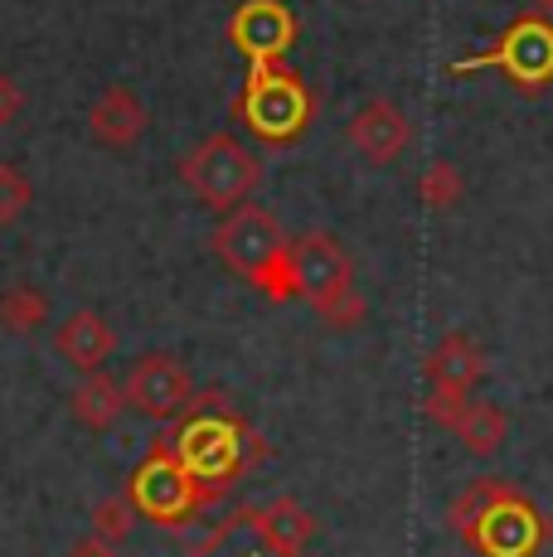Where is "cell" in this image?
<instances>
[{"label": "cell", "mask_w": 553, "mask_h": 557, "mask_svg": "<svg viewBox=\"0 0 553 557\" xmlns=\"http://www.w3.org/2000/svg\"><path fill=\"white\" fill-rule=\"evenodd\" d=\"M170 451L180 456V466L199 485L223 495V490L238 485L262 460V442L253 436V426L243 422L238 407L223 398V393H205V398H189L180 426L170 432Z\"/></svg>", "instance_id": "obj_1"}, {"label": "cell", "mask_w": 553, "mask_h": 557, "mask_svg": "<svg viewBox=\"0 0 553 557\" xmlns=\"http://www.w3.org/2000/svg\"><path fill=\"white\" fill-rule=\"evenodd\" d=\"M456 539L471 543L481 557H539L549 543V519L509 480H471L446 509Z\"/></svg>", "instance_id": "obj_2"}, {"label": "cell", "mask_w": 553, "mask_h": 557, "mask_svg": "<svg viewBox=\"0 0 553 557\" xmlns=\"http://www.w3.org/2000/svg\"><path fill=\"white\" fill-rule=\"evenodd\" d=\"M214 252L223 257L229 272L253 282L272 301H292L296 276H292V243H286L282 223L258 203H238L219 219L214 228Z\"/></svg>", "instance_id": "obj_3"}, {"label": "cell", "mask_w": 553, "mask_h": 557, "mask_svg": "<svg viewBox=\"0 0 553 557\" xmlns=\"http://www.w3.org/2000/svg\"><path fill=\"white\" fill-rule=\"evenodd\" d=\"M233 116L248 126L258 141L268 146H292L316 116V92L282 63H253L243 78L238 98H233Z\"/></svg>", "instance_id": "obj_4"}, {"label": "cell", "mask_w": 553, "mask_h": 557, "mask_svg": "<svg viewBox=\"0 0 553 557\" xmlns=\"http://www.w3.org/2000/svg\"><path fill=\"white\" fill-rule=\"evenodd\" d=\"M126 499H132V509L142 513V519L161 523V529H180V523H189L209 505H219L223 495L199 485V480L180 466V456L170 451V442H156L142 466L132 470V480H126Z\"/></svg>", "instance_id": "obj_5"}, {"label": "cell", "mask_w": 553, "mask_h": 557, "mask_svg": "<svg viewBox=\"0 0 553 557\" xmlns=\"http://www.w3.org/2000/svg\"><path fill=\"white\" fill-rule=\"evenodd\" d=\"M180 180L189 185V195L209 209L229 213L238 203H248V195L262 180V160L229 132H214L180 160Z\"/></svg>", "instance_id": "obj_6"}, {"label": "cell", "mask_w": 553, "mask_h": 557, "mask_svg": "<svg viewBox=\"0 0 553 557\" xmlns=\"http://www.w3.org/2000/svg\"><path fill=\"white\" fill-rule=\"evenodd\" d=\"M481 69H500L519 92H544L553 83V20L529 10V15L509 20V29L495 39V49L452 63L456 78L481 73Z\"/></svg>", "instance_id": "obj_7"}, {"label": "cell", "mask_w": 553, "mask_h": 557, "mask_svg": "<svg viewBox=\"0 0 553 557\" xmlns=\"http://www.w3.org/2000/svg\"><path fill=\"white\" fill-rule=\"evenodd\" d=\"M122 393L132 412L151 417V422H170V417H180L189 407L195 383H189V369L175 355H142L126 373Z\"/></svg>", "instance_id": "obj_8"}, {"label": "cell", "mask_w": 553, "mask_h": 557, "mask_svg": "<svg viewBox=\"0 0 553 557\" xmlns=\"http://www.w3.org/2000/svg\"><path fill=\"white\" fill-rule=\"evenodd\" d=\"M292 276H296V296L321 310L355 286V262H349V252L331 233H306V238L292 243Z\"/></svg>", "instance_id": "obj_9"}, {"label": "cell", "mask_w": 553, "mask_h": 557, "mask_svg": "<svg viewBox=\"0 0 553 557\" xmlns=\"http://www.w3.org/2000/svg\"><path fill=\"white\" fill-rule=\"evenodd\" d=\"M229 45L253 63H282V53L296 45V15L286 0H243L229 20Z\"/></svg>", "instance_id": "obj_10"}, {"label": "cell", "mask_w": 553, "mask_h": 557, "mask_svg": "<svg viewBox=\"0 0 553 557\" xmlns=\"http://www.w3.org/2000/svg\"><path fill=\"white\" fill-rule=\"evenodd\" d=\"M345 136L369 165H393V160L413 146V122L403 107H393L389 98H374L349 116Z\"/></svg>", "instance_id": "obj_11"}, {"label": "cell", "mask_w": 553, "mask_h": 557, "mask_svg": "<svg viewBox=\"0 0 553 557\" xmlns=\"http://www.w3.org/2000/svg\"><path fill=\"white\" fill-rule=\"evenodd\" d=\"M146 126H151V112H146L142 92L122 88V83L88 107V132H93V141L108 146V151H132V146H142Z\"/></svg>", "instance_id": "obj_12"}, {"label": "cell", "mask_w": 553, "mask_h": 557, "mask_svg": "<svg viewBox=\"0 0 553 557\" xmlns=\"http://www.w3.org/2000/svg\"><path fill=\"white\" fill-rule=\"evenodd\" d=\"M185 557H306V553L282 548L258 509H238L219 529H209V539H199Z\"/></svg>", "instance_id": "obj_13"}, {"label": "cell", "mask_w": 553, "mask_h": 557, "mask_svg": "<svg viewBox=\"0 0 553 557\" xmlns=\"http://www.w3.org/2000/svg\"><path fill=\"white\" fill-rule=\"evenodd\" d=\"M54 349H59V359L69 363V369H78V373H98L102 363L112 359L116 339H112L108 320H102L98 310H73V315L54 330Z\"/></svg>", "instance_id": "obj_14"}, {"label": "cell", "mask_w": 553, "mask_h": 557, "mask_svg": "<svg viewBox=\"0 0 553 557\" xmlns=\"http://www.w3.org/2000/svg\"><path fill=\"white\" fill-rule=\"evenodd\" d=\"M428 383L432 388H452V393H471L486 373V359H481V345L466 335H442L428 355Z\"/></svg>", "instance_id": "obj_15"}, {"label": "cell", "mask_w": 553, "mask_h": 557, "mask_svg": "<svg viewBox=\"0 0 553 557\" xmlns=\"http://www.w3.org/2000/svg\"><path fill=\"white\" fill-rule=\"evenodd\" d=\"M69 407H73V417H78L83 426H93V432H108V426L122 417V407H126V393H122V383H112L108 373H83L78 379V388L69 393Z\"/></svg>", "instance_id": "obj_16"}, {"label": "cell", "mask_w": 553, "mask_h": 557, "mask_svg": "<svg viewBox=\"0 0 553 557\" xmlns=\"http://www.w3.org/2000/svg\"><path fill=\"white\" fill-rule=\"evenodd\" d=\"M452 436L466 446L471 456H495L500 446H505V436H509V422H505V412H500L495 403H486V398H471L466 403V412L456 417V426H452Z\"/></svg>", "instance_id": "obj_17"}, {"label": "cell", "mask_w": 553, "mask_h": 557, "mask_svg": "<svg viewBox=\"0 0 553 557\" xmlns=\"http://www.w3.org/2000/svg\"><path fill=\"white\" fill-rule=\"evenodd\" d=\"M45 320H49V296L39 292L35 282H15L0 292V330L29 335V330H39Z\"/></svg>", "instance_id": "obj_18"}, {"label": "cell", "mask_w": 553, "mask_h": 557, "mask_svg": "<svg viewBox=\"0 0 553 557\" xmlns=\"http://www.w3.org/2000/svg\"><path fill=\"white\" fill-rule=\"evenodd\" d=\"M262 513V523L272 529V539L282 543V548H292V553H306L311 548V539H316V519L306 513L296 499H272V505H262L258 509Z\"/></svg>", "instance_id": "obj_19"}, {"label": "cell", "mask_w": 553, "mask_h": 557, "mask_svg": "<svg viewBox=\"0 0 553 557\" xmlns=\"http://www.w3.org/2000/svg\"><path fill=\"white\" fill-rule=\"evenodd\" d=\"M462 195H466V180H462V170H456L452 160H432V165L422 170L418 199L428 203V209L446 213V209H456V203H462Z\"/></svg>", "instance_id": "obj_20"}, {"label": "cell", "mask_w": 553, "mask_h": 557, "mask_svg": "<svg viewBox=\"0 0 553 557\" xmlns=\"http://www.w3.org/2000/svg\"><path fill=\"white\" fill-rule=\"evenodd\" d=\"M29 203H35L29 175L20 165H10V160H0V228H10V223L25 219Z\"/></svg>", "instance_id": "obj_21"}, {"label": "cell", "mask_w": 553, "mask_h": 557, "mask_svg": "<svg viewBox=\"0 0 553 557\" xmlns=\"http://www.w3.org/2000/svg\"><path fill=\"white\" fill-rule=\"evenodd\" d=\"M132 523H136L132 499H126V495H112V499H102V505L93 509V539H102V543H112V548H122V543L132 539Z\"/></svg>", "instance_id": "obj_22"}, {"label": "cell", "mask_w": 553, "mask_h": 557, "mask_svg": "<svg viewBox=\"0 0 553 557\" xmlns=\"http://www.w3.org/2000/svg\"><path fill=\"white\" fill-rule=\"evenodd\" d=\"M466 403H471V393L432 388V383H428V398H422V412H428L438 426H446V432H452V426H456V417L466 412Z\"/></svg>", "instance_id": "obj_23"}, {"label": "cell", "mask_w": 553, "mask_h": 557, "mask_svg": "<svg viewBox=\"0 0 553 557\" xmlns=\"http://www.w3.org/2000/svg\"><path fill=\"white\" fill-rule=\"evenodd\" d=\"M365 296H359V286H349L345 296H335L331 306H321L316 310V315L325 320V325H335V330H349V325H359V320H365Z\"/></svg>", "instance_id": "obj_24"}, {"label": "cell", "mask_w": 553, "mask_h": 557, "mask_svg": "<svg viewBox=\"0 0 553 557\" xmlns=\"http://www.w3.org/2000/svg\"><path fill=\"white\" fill-rule=\"evenodd\" d=\"M20 112H25V88L10 73H0V126H15Z\"/></svg>", "instance_id": "obj_25"}, {"label": "cell", "mask_w": 553, "mask_h": 557, "mask_svg": "<svg viewBox=\"0 0 553 557\" xmlns=\"http://www.w3.org/2000/svg\"><path fill=\"white\" fill-rule=\"evenodd\" d=\"M69 557H122V553H116L112 543H102V539H78L69 548Z\"/></svg>", "instance_id": "obj_26"}, {"label": "cell", "mask_w": 553, "mask_h": 557, "mask_svg": "<svg viewBox=\"0 0 553 557\" xmlns=\"http://www.w3.org/2000/svg\"><path fill=\"white\" fill-rule=\"evenodd\" d=\"M529 5H534L539 15H549V20H553V0H529Z\"/></svg>", "instance_id": "obj_27"}]
</instances>
